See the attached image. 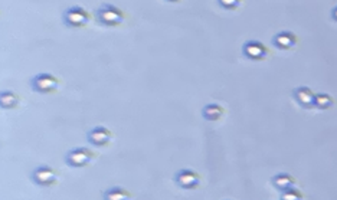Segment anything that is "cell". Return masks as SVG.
<instances>
[{"instance_id":"obj_1","label":"cell","mask_w":337,"mask_h":200,"mask_svg":"<svg viewBox=\"0 0 337 200\" xmlns=\"http://www.w3.org/2000/svg\"><path fill=\"white\" fill-rule=\"evenodd\" d=\"M95 19L101 26L115 28V26H120L124 22L126 13L120 8L114 6L111 3H105L100 9H97Z\"/></svg>"},{"instance_id":"obj_2","label":"cell","mask_w":337,"mask_h":200,"mask_svg":"<svg viewBox=\"0 0 337 200\" xmlns=\"http://www.w3.org/2000/svg\"><path fill=\"white\" fill-rule=\"evenodd\" d=\"M64 19V23L66 28H71V29H81V28H85L88 24L89 16L88 10L81 6H71L64 12L62 15Z\"/></svg>"},{"instance_id":"obj_3","label":"cell","mask_w":337,"mask_h":200,"mask_svg":"<svg viewBox=\"0 0 337 200\" xmlns=\"http://www.w3.org/2000/svg\"><path fill=\"white\" fill-rule=\"evenodd\" d=\"M97 157V153L85 148V147H77L66 153L65 163L73 168H82L88 166L91 161Z\"/></svg>"},{"instance_id":"obj_4","label":"cell","mask_w":337,"mask_h":200,"mask_svg":"<svg viewBox=\"0 0 337 200\" xmlns=\"http://www.w3.org/2000/svg\"><path fill=\"white\" fill-rule=\"evenodd\" d=\"M31 87L39 94H54L59 88V80L52 73L40 72L31 80Z\"/></svg>"},{"instance_id":"obj_5","label":"cell","mask_w":337,"mask_h":200,"mask_svg":"<svg viewBox=\"0 0 337 200\" xmlns=\"http://www.w3.org/2000/svg\"><path fill=\"white\" fill-rule=\"evenodd\" d=\"M31 179L35 184H38L40 187H51L55 186L58 179H59V173L58 170L46 164H42L39 167H36L31 174Z\"/></svg>"},{"instance_id":"obj_6","label":"cell","mask_w":337,"mask_h":200,"mask_svg":"<svg viewBox=\"0 0 337 200\" xmlns=\"http://www.w3.org/2000/svg\"><path fill=\"white\" fill-rule=\"evenodd\" d=\"M175 182L185 190H195L201 184V176L190 168H182L175 174Z\"/></svg>"},{"instance_id":"obj_7","label":"cell","mask_w":337,"mask_h":200,"mask_svg":"<svg viewBox=\"0 0 337 200\" xmlns=\"http://www.w3.org/2000/svg\"><path fill=\"white\" fill-rule=\"evenodd\" d=\"M242 54L247 56L249 61H264L270 54V49L259 40H248L244 43Z\"/></svg>"},{"instance_id":"obj_8","label":"cell","mask_w":337,"mask_h":200,"mask_svg":"<svg viewBox=\"0 0 337 200\" xmlns=\"http://www.w3.org/2000/svg\"><path fill=\"white\" fill-rule=\"evenodd\" d=\"M88 143L91 145H94L97 148H103L111 143L112 133L104 126H97L88 133Z\"/></svg>"},{"instance_id":"obj_9","label":"cell","mask_w":337,"mask_h":200,"mask_svg":"<svg viewBox=\"0 0 337 200\" xmlns=\"http://www.w3.org/2000/svg\"><path fill=\"white\" fill-rule=\"evenodd\" d=\"M298 38L294 32L290 31H282V32L277 33L274 36L273 43L275 48L281 49V51H290L297 45Z\"/></svg>"},{"instance_id":"obj_10","label":"cell","mask_w":337,"mask_h":200,"mask_svg":"<svg viewBox=\"0 0 337 200\" xmlns=\"http://www.w3.org/2000/svg\"><path fill=\"white\" fill-rule=\"evenodd\" d=\"M294 94V98L297 101L298 104L301 105L303 108L308 110V108H314V96H316V92L313 89L308 88V87H298L293 91Z\"/></svg>"},{"instance_id":"obj_11","label":"cell","mask_w":337,"mask_h":200,"mask_svg":"<svg viewBox=\"0 0 337 200\" xmlns=\"http://www.w3.org/2000/svg\"><path fill=\"white\" fill-rule=\"evenodd\" d=\"M225 110L224 107L221 104H216V103H212V104H208L203 107L202 110V115L206 121H210V122H215V121H219L222 117H224Z\"/></svg>"},{"instance_id":"obj_12","label":"cell","mask_w":337,"mask_h":200,"mask_svg":"<svg viewBox=\"0 0 337 200\" xmlns=\"http://www.w3.org/2000/svg\"><path fill=\"white\" fill-rule=\"evenodd\" d=\"M131 197H133V194L127 189L120 187V186H114V187L103 193V199L104 200H130Z\"/></svg>"},{"instance_id":"obj_13","label":"cell","mask_w":337,"mask_h":200,"mask_svg":"<svg viewBox=\"0 0 337 200\" xmlns=\"http://www.w3.org/2000/svg\"><path fill=\"white\" fill-rule=\"evenodd\" d=\"M273 184L274 187L280 192H284L290 187H293L296 184V179L288 174V173H278L273 177Z\"/></svg>"},{"instance_id":"obj_14","label":"cell","mask_w":337,"mask_h":200,"mask_svg":"<svg viewBox=\"0 0 337 200\" xmlns=\"http://www.w3.org/2000/svg\"><path fill=\"white\" fill-rule=\"evenodd\" d=\"M20 98L13 91H2L0 94V107L3 110H13L19 105Z\"/></svg>"},{"instance_id":"obj_15","label":"cell","mask_w":337,"mask_h":200,"mask_svg":"<svg viewBox=\"0 0 337 200\" xmlns=\"http://www.w3.org/2000/svg\"><path fill=\"white\" fill-rule=\"evenodd\" d=\"M334 105V99L330 94L326 92H319L314 96V108H319V110H329Z\"/></svg>"},{"instance_id":"obj_16","label":"cell","mask_w":337,"mask_h":200,"mask_svg":"<svg viewBox=\"0 0 337 200\" xmlns=\"http://www.w3.org/2000/svg\"><path fill=\"white\" fill-rule=\"evenodd\" d=\"M281 193H282V194H281V199L282 200H300L304 197V193L301 192V190H298V189H296L294 186Z\"/></svg>"},{"instance_id":"obj_17","label":"cell","mask_w":337,"mask_h":200,"mask_svg":"<svg viewBox=\"0 0 337 200\" xmlns=\"http://www.w3.org/2000/svg\"><path fill=\"white\" fill-rule=\"evenodd\" d=\"M242 0H218V5L225 10H236L241 6Z\"/></svg>"},{"instance_id":"obj_18","label":"cell","mask_w":337,"mask_h":200,"mask_svg":"<svg viewBox=\"0 0 337 200\" xmlns=\"http://www.w3.org/2000/svg\"><path fill=\"white\" fill-rule=\"evenodd\" d=\"M331 19H333L334 22H337V6L331 10Z\"/></svg>"},{"instance_id":"obj_19","label":"cell","mask_w":337,"mask_h":200,"mask_svg":"<svg viewBox=\"0 0 337 200\" xmlns=\"http://www.w3.org/2000/svg\"><path fill=\"white\" fill-rule=\"evenodd\" d=\"M168 3H177V2H180V0H166Z\"/></svg>"}]
</instances>
